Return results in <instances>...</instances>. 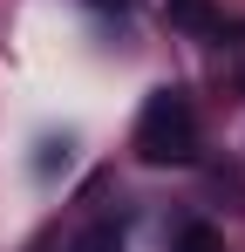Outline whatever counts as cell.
I'll return each instance as SVG.
<instances>
[{
  "mask_svg": "<svg viewBox=\"0 0 245 252\" xmlns=\"http://www.w3.org/2000/svg\"><path fill=\"white\" fill-rule=\"evenodd\" d=\"M136 157L143 164H191L198 157V109L184 89H157L136 116Z\"/></svg>",
  "mask_w": 245,
  "mask_h": 252,
  "instance_id": "obj_1",
  "label": "cell"
},
{
  "mask_svg": "<svg viewBox=\"0 0 245 252\" xmlns=\"http://www.w3.org/2000/svg\"><path fill=\"white\" fill-rule=\"evenodd\" d=\"M68 252H122V225H89Z\"/></svg>",
  "mask_w": 245,
  "mask_h": 252,
  "instance_id": "obj_2",
  "label": "cell"
},
{
  "mask_svg": "<svg viewBox=\"0 0 245 252\" xmlns=\"http://www.w3.org/2000/svg\"><path fill=\"white\" fill-rule=\"evenodd\" d=\"M170 252H225V246H218V232H211V225H184Z\"/></svg>",
  "mask_w": 245,
  "mask_h": 252,
  "instance_id": "obj_3",
  "label": "cell"
}]
</instances>
